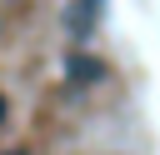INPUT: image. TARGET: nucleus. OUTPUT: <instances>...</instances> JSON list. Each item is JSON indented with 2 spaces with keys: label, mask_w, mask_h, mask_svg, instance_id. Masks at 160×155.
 I'll list each match as a JSON object with an SVG mask.
<instances>
[{
  "label": "nucleus",
  "mask_w": 160,
  "mask_h": 155,
  "mask_svg": "<svg viewBox=\"0 0 160 155\" xmlns=\"http://www.w3.org/2000/svg\"><path fill=\"white\" fill-rule=\"evenodd\" d=\"M70 80H100V60H70Z\"/></svg>",
  "instance_id": "nucleus-2"
},
{
  "label": "nucleus",
  "mask_w": 160,
  "mask_h": 155,
  "mask_svg": "<svg viewBox=\"0 0 160 155\" xmlns=\"http://www.w3.org/2000/svg\"><path fill=\"white\" fill-rule=\"evenodd\" d=\"M15 155H25V150H15Z\"/></svg>",
  "instance_id": "nucleus-4"
},
{
  "label": "nucleus",
  "mask_w": 160,
  "mask_h": 155,
  "mask_svg": "<svg viewBox=\"0 0 160 155\" xmlns=\"http://www.w3.org/2000/svg\"><path fill=\"white\" fill-rule=\"evenodd\" d=\"M100 10H105V0H80V5L70 10V30H75V35H90L95 20H100Z\"/></svg>",
  "instance_id": "nucleus-1"
},
{
  "label": "nucleus",
  "mask_w": 160,
  "mask_h": 155,
  "mask_svg": "<svg viewBox=\"0 0 160 155\" xmlns=\"http://www.w3.org/2000/svg\"><path fill=\"white\" fill-rule=\"evenodd\" d=\"M0 120H5V95H0Z\"/></svg>",
  "instance_id": "nucleus-3"
}]
</instances>
